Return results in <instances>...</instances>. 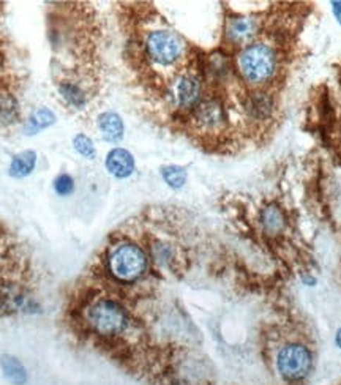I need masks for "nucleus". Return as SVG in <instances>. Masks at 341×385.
I'll list each match as a JSON object with an SVG mask.
<instances>
[{"label":"nucleus","mask_w":341,"mask_h":385,"mask_svg":"<svg viewBox=\"0 0 341 385\" xmlns=\"http://www.w3.org/2000/svg\"><path fill=\"white\" fill-rule=\"evenodd\" d=\"M106 169L117 179H127L135 172V158L125 149H113L106 156Z\"/></svg>","instance_id":"9"},{"label":"nucleus","mask_w":341,"mask_h":385,"mask_svg":"<svg viewBox=\"0 0 341 385\" xmlns=\"http://www.w3.org/2000/svg\"><path fill=\"white\" fill-rule=\"evenodd\" d=\"M333 11H335V16L338 18V21L341 24V2H333Z\"/></svg>","instance_id":"19"},{"label":"nucleus","mask_w":341,"mask_h":385,"mask_svg":"<svg viewBox=\"0 0 341 385\" xmlns=\"http://www.w3.org/2000/svg\"><path fill=\"white\" fill-rule=\"evenodd\" d=\"M54 191L58 196H70L75 191V180L68 174H58L54 180Z\"/></svg>","instance_id":"18"},{"label":"nucleus","mask_w":341,"mask_h":385,"mask_svg":"<svg viewBox=\"0 0 341 385\" xmlns=\"http://www.w3.org/2000/svg\"><path fill=\"white\" fill-rule=\"evenodd\" d=\"M313 367L311 352L304 344L292 343L278 352L277 370L287 382H299L310 374Z\"/></svg>","instance_id":"6"},{"label":"nucleus","mask_w":341,"mask_h":385,"mask_svg":"<svg viewBox=\"0 0 341 385\" xmlns=\"http://www.w3.org/2000/svg\"><path fill=\"white\" fill-rule=\"evenodd\" d=\"M73 147L78 153L84 156V158H89V160L95 158V155H97L95 146L87 134L78 133L73 138Z\"/></svg>","instance_id":"17"},{"label":"nucleus","mask_w":341,"mask_h":385,"mask_svg":"<svg viewBox=\"0 0 341 385\" xmlns=\"http://www.w3.org/2000/svg\"><path fill=\"white\" fill-rule=\"evenodd\" d=\"M54 123H56V114L52 113L51 109L38 108L30 114L29 119L24 122L23 130H24V134L34 136L43 132V130L49 128L51 125H54Z\"/></svg>","instance_id":"12"},{"label":"nucleus","mask_w":341,"mask_h":385,"mask_svg":"<svg viewBox=\"0 0 341 385\" xmlns=\"http://www.w3.org/2000/svg\"><path fill=\"white\" fill-rule=\"evenodd\" d=\"M0 368L4 371L5 379L13 385H25L27 382V370L16 357L4 354L0 357Z\"/></svg>","instance_id":"13"},{"label":"nucleus","mask_w":341,"mask_h":385,"mask_svg":"<svg viewBox=\"0 0 341 385\" xmlns=\"http://www.w3.org/2000/svg\"><path fill=\"white\" fill-rule=\"evenodd\" d=\"M262 223H264L266 231L277 234L283 229V226H285L283 213H281L278 208H275V207L267 208V210L262 213Z\"/></svg>","instance_id":"16"},{"label":"nucleus","mask_w":341,"mask_h":385,"mask_svg":"<svg viewBox=\"0 0 341 385\" xmlns=\"http://www.w3.org/2000/svg\"><path fill=\"white\" fill-rule=\"evenodd\" d=\"M337 344H338V348L341 349V329L338 330V334H337Z\"/></svg>","instance_id":"20"},{"label":"nucleus","mask_w":341,"mask_h":385,"mask_svg":"<svg viewBox=\"0 0 341 385\" xmlns=\"http://www.w3.org/2000/svg\"><path fill=\"white\" fill-rule=\"evenodd\" d=\"M256 30V21L252 18H235L228 25V35L232 42H245Z\"/></svg>","instance_id":"14"},{"label":"nucleus","mask_w":341,"mask_h":385,"mask_svg":"<svg viewBox=\"0 0 341 385\" xmlns=\"http://www.w3.org/2000/svg\"><path fill=\"white\" fill-rule=\"evenodd\" d=\"M149 256L142 248L130 240H120L106 251V270L116 282L133 284L146 275Z\"/></svg>","instance_id":"3"},{"label":"nucleus","mask_w":341,"mask_h":385,"mask_svg":"<svg viewBox=\"0 0 341 385\" xmlns=\"http://www.w3.org/2000/svg\"><path fill=\"white\" fill-rule=\"evenodd\" d=\"M275 63V52L266 44H252L239 56L240 73L252 84H262L271 80Z\"/></svg>","instance_id":"4"},{"label":"nucleus","mask_w":341,"mask_h":385,"mask_svg":"<svg viewBox=\"0 0 341 385\" xmlns=\"http://www.w3.org/2000/svg\"><path fill=\"white\" fill-rule=\"evenodd\" d=\"M97 123L104 141L119 142L123 138V122L119 114L103 113L98 115Z\"/></svg>","instance_id":"10"},{"label":"nucleus","mask_w":341,"mask_h":385,"mask_svg":"<svg viewBox=\"0 0 341 385\" xmlns=\"http://www.w3.org/2000/svg\"><path fill=\"white\" fill-rule=\"evenodd\" d=\"M202 81L198 75L185 73L177 77L173 87V98L182 109H194L199 104Z\"/></svg>","instance_id":"7"},{"label":"nucleus","mask_w":341,"mask_h":385,"mask_svg":"<svg viewBox=\"0 0 341 385\" xmlns=\"http://www.w3.org/2000/svg\"><path fill=\"white\" fill-rule=\"evenodd\" d=\"M37 153L34 150H23L13 156L10 163L8 174L13 179H24L35 171Z\"/></svg>","instance_id":"11"},{"label":"nucleus","mask_w":341,"mask_h":385,"mask_svg":"<svg viewBox=\"0 0 341 385\" xmlns=\"http://www.w3.org/2000/svg\"><path fill=\"white\" fill-rule=\"evenodd\" d=\"M193 120L199 130H204V132H215V130H220L225 125V108H223L221 103L216 100L199 101L198 106L193 109Z\"/></svg>","instance_id":"8"},{"label":"nucleus","mask_w":341,"mask_h":385,"mask_svg":"<svg viewBox=\"0 0 341 385\" xmlns=\"http://www.w3.org/2000/svg\"><path fill=\"white\" fill-rule=\"evenodd\" d=\"M146 52L155 63L168 67V65H174L180 61L183 52H185V43L175 32L159 29L147 35Z\"/></svg>","instance_id":"5"},{"label":"nucleus","mask_w":341,"mask_h":385,"mask_svg":"<svg viewBox=\"0 0 341 385\" xmlns=\"http://www.w3.org/2000/svg\"><path fill=\"white\" fill-rule=\"evenodd\" d=\"M30 265L23 246L0 223V319L34 308Z\"/></svg>","instance_id":"1"},{"label":"nucleus","mask_w":341,"mask_h":385,"mask_svg":"<svg viewBox=\"0 0 341 385\" xmlns=\"http://www.w3.org/2000/svg\"><path fill=\"white\" fill-rule=\"evenodd\" d=\"M161 175L166 184L170 188H174V190H179V188H182L187 184V171L182 166L170 165V166L163 168Z\"/></svg>","instance_id":"15"},{"label":"nucleus","mask_w":341,"mask_h":385,"mask_svg":"<svg viewBox=\"0 0 341 385\" xmlns=\"http://www.w3.org/2000/svg\"><path fill=\"white\" fill-rule=\"evenodd\" d=\"M81 325L89 335L100 339H114L125 334L130 327V315L120 302L108 297L87 298L80 315Z\"/></svg>","instance_id":"2"}]
</instances>
